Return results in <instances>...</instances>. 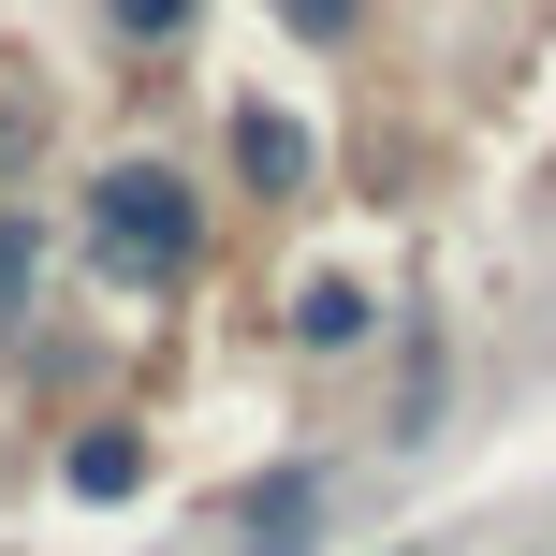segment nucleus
I'll return each mask as SVG.
<instances>
[{
    "instance_id": "obj_1",
    "label": "nucleus",
    "mask_w": 556,
    "mask_h": 556,
    "mask_svg": "<svg viewBox=\"0 0 556 556\" xmlns=\"http://www.w3.org/2000/svg\"><path fill=\"white\" fill-rule=\"evenodd\" d=\"M0 293H29V220L0 205Z\"/></svg>"
}]
</instances>
